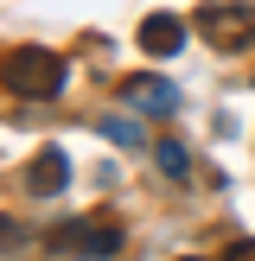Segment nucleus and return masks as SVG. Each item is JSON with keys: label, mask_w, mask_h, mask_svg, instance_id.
<instances>
[{"label": "nucleus", "mask_w": 255, "mask_h": 261, "mask_svg": "<svg viewBox=\"0 0 255 261\" xmlns=\"http://www.w3.org/2000/svg\"><path fill=\"white\" fill-rule=\"evenodd\" d=\"M64 83H70V70H64V58H58V51H45V45H19V51L7 58V89H13V96H26V102L64 96Z\"/></svg>", "instance_id": "nucleus-1"}, {"label": "nucleus", "mask_w": 255, "mask_h": 261, "mask_svg": "<svg viewBox=\"0 0 255 261\" xmlns=\"http://www.w3.org/2000/svg\"><path fill=\"white\" fill-rule=\"evenodd\" d=\"M134 45L147 51V58H172V51L185 45V19H178V13H147L140 32H134Z\"/></svg>", "instance_id": "nucleus-2"}, {"label": "nucleus", "mask_w": 255, "mask_h": 261, "mask_svg": "<svg viewBox=\"0 0 255 261\" xmlns=\"http://www.w3.org/2000/svg\"><path fill=\"white\" fill-rule=\"evenodd\" d=\"M204 32H211V45H223V51H242L255 38V13H242V7H211L204 13Z\"/></svg>", "instance_id": "nucleus-3"}, {"label": "nucleus", "mask_w": 255, "mask_h": 261, "mask_svg": "<svg viewBox=\"0 0 255 261\" xmlns=\"http://www.w3.org/2000/svg\"><path fill=\"white\" fill-rule=\"evenodd\" d=\"M128 109H140V115H172L178 109V89L166 83V76H128Z\"/></svg>", "instance_id": "nucleus-4"}, {"label": "nucleus", "mask_w": 255, "mask_h": 261, "mask_svg": "<svg viewBox=\"0 0 255 261\" xmlns=\"http://www.w3.org/2000/svg\"><path fill=\"white\" fill-rule=\"evenodd\" d=\"M26 185L38 191V198H58L64 185H70V160H64V147H45L32 166H26Z\"/></svg>", "instance_id": "nucleus-5"}, {"label": "nucleus", "mask_w": 255, "mask_h": 261, "mask_svg": "<svg viewBox=\"0 0 255 261\" xmlns=\"http://www.w3.org/2000/svg\"><path fill=\"white\" fill-rule=\"evenodd\" d=\"M64 249H76V255H115L121 249V229L115 223H76V229H64Z\"/></svg>", "instance_id": "nucleus-6"}, {"label": "nucleus", "mask_w": 255, "mask_h": 261, "mask_svg": "<svg viewBox=\"0 0 255 261\" xmlns=\"http://www.w3.org/2000/svg\"><path fill=\"white\" fill-rule=\"evenodd\" d=\"M96 134L115 140V147H147V127H140L134 115H96Z\"/></svg>", "instance_id": "nucleus-7"}, {"label": "nucleus", "mask_w": 255, "mask_h": 261, "mask_svg": "<svg viewBox=\"0 0 255 261\" xmlns=\"http://www.w3.org/2000/svg\"><path fill=\"white\" fill-rule=\"evenodd\" d=\"M153 166H160L166 178H185L191 172V153L178 147V140H153Z\"/></svg>", "instance_id": "nucleus-8"}, {"label": "nucleus", "mask_w": 255, "mask_h": 261, "mask_svg": "<svg viewBox=\"0 0 255 261\" xmlns=\"http://www.w3.org/2000/svg\"><path fill=\"white\" fill-rule=\"evenodd\" d=\"M223 261H255V236H242V242H230Z\"/></svg>", "instance_id": "nucleus-9"}, {"label": "nucleus", "mask_w": 255, "mask_h": 261, "mask_svg": "<svg viewBox=\"0 0 255 261\" xmlns=\"http://www.w3.org/2000/svg\"><path fill=\"white\" fill-rule=\"evenodd\" d=\"M7 242H19V229H13V217H0V249H7Z\"/></svg>", "instance_id": "nucleus-10"}, {"label": "nucleus", "mask_w": 255, "mask_h": 261, "mask_svg": "<svg viewBox=\"0 0 255 261\" xmlns=\"http://www.w3.org/2000/svg\"><path fill=\"white\" fill-rule=\"evenodd\" d=\"M178 261H198V255H178Z\"/></svg>", "instance_id": "nucleus-11"}]
</instances>
